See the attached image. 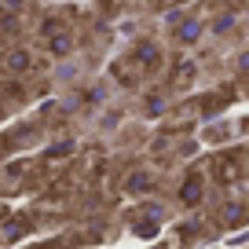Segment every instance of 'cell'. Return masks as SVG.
Here are the masks:
<instances>
[{"label": "cell", "instance_id": "1", "mask_svg": "<svg viewBox=\"0 0 249 249\" xmlns=\"http://www.w3.org/2000/svg\"><path fill=\"white\" fill-rule=\"evenodd\" d=\"M26 62H30V59H26V55H22V52H18V55H11V66H15V70H22Z\"/></svg>", "mask_w": 249, "mask_h": 249}]
</instances>
